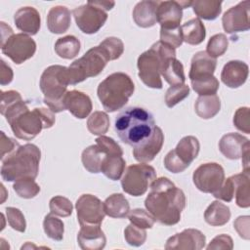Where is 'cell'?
Wrapping results in <instances>:
<instances>
[{
  "label": "cell",
  "instance_id": "13",
  "mask_svg": "<svg viewBox=\"0 0 250 250\" xmlns=\"http://www.w3.org/2000/svg\"><path fill=\"white\" fill-rule=\"evenodd\" d=\"M75 208L80 226L101 225L105 216L104 202L93 194H82L77 199Z\"/></svg>",
  "mask_w": 250,
  "mask_h": 250
},
{
  "label": "cell",
  "instance_id": "2",
  "mask_svg": "<svg viewBox=\"0 0 250 250\" xmlns=\"http://www.w3.org/2000/svg\"><path fill=\"white\" fill-rule=\"evenodd\" d=\"M1 114L10 124L14 135L24 141L34 139L42 129H49L56 122L55 112L50 108L36 107L29 110L23 100L10 105Z\"/></svg>",
  "mask_w": 250,
  "mask_h": 250
},
{
  "label": "cell",
  "instance_id": "6",
  "mask_svg": "<svg viewBox=\"0 0 250 250\" xmlns=\"http://www.w3.org/2000/svg\"><path fill=\"white\" fill-rule=\"evenodd\" d=\"M169 58H176V50L161 41L155 42L139 56L137 62L139 77L145 85L153 89L162 88L161 65Z\"/></svg>",
  "mask_w": 250,
  "mask_h": 250
},
{
  "label": "cell",
  "instance_id": "59",
  "mask_svg": "<svg viewBox=\"0 0 250 250\" xmlns=\"http://www.w3.org/2000/svg\"><path fill=\"white\" fill-rule=\"evenodd\" d=\"M93 5L97 6L98 8H101L102 10L104 11H109L111 10L114 5H115V2L114 1H104V0H95V1H90Z\"/></svg>",
  "mask_w": 250,
  "mask_h": 250
},
{
  "label": "cell",
  "instance_id": "57",
  "mask_svg": "<svg viewBox=\"0 0 250 250\" xmlns=\"http://www.w3.org/2000/svg\"><path fill=\"white\" fill-rule=\"evenodd\" d=\"M14 77V73L12 68L4 62V60H1V70H0V84L2 86L7 85L12 82Z\"/></svg>",
  "mask_w": 250,
  "mask_h": 250
},
{
  "label": "cell",
  "instance_id": "34",
  "mask_svg": "<svg viewBox=\"0 0 250 250\" xmlns=\"http://www.w3.org/2000/svg\"><path fill=\"white\" fill-rule=\"evenodd\" d=\"M105 154L97 145H92L86 147L81 154V160L84 168L90 173H100L102 162Z\"/></svg>",
  "mask_w": 250,
  "mask_h": 250
},
{
  "label": "cell",
  "instance_id": "29",
  "mask_svg": "<svg viewBox=\"0 0 250 250\" xmlns=\"http://www.w3.org/2000/svg\"><path fill=\"white\" fill-rule=\"evenodd\" d=\"M221 100L215 95L199 96L194 104L195 113L202 119H210L219 113Z\"/></svg>",
  "mask_w": 250,
  "mask_h": 250
},
{
  "label": "cell",
  "instance_id": "37",
  "mask_svg": "<svg viewBox=\"0 0 250 250\" xmlns=\"http://www.w3.org/2000/svg\"><path fill=\"white\" fill-rule=\"evenodd\" d=\"M43 229L46 235L56 241H61L63 238L64 225L62 221L50 213L45 216L43 221Z\"/></svg>",
  "mask_w": 250,
  "mask_h": 250
},
{
  "label": "cell",
  "instance_id": "8",
  "mask_svg": "<svg viewBox=\"0 0 250 250\" xmlns=\"http://www.w3.org/2000/svg\"><path fill=\"white\" fill-rule=\"evenodd\" d=\"M107 62H109V58L100 45L89 49L80 59L74 61L67 67L68 85H76L89 77L99 75Z\"/></svg>",
  "mask_w": 250,
  "mask_h": 250
},
{
  "label": "cell",
  "instance_id": "21",
  "mask_svg": "<svg viewBox=\"0 0 250 250\" xmlns=\"http://www.w3.org/2000/svg\"><path fill=\"white\" fill-rule=\"evenodd\" d=\"M63 103L65 109L79 119L86 118L93 108L90 97L78 90L67 91Z\"/></svg>",
  "mask_w": 250,
  "mask_h": 250
},
{
  "label": "cell",
  "instance_id": "11",
  "mask_svg": "<svg viewBox=\"0 0 250 250\" xmlns=\"http://www.w3.org/2000/svg\"><path fill=\"white\" fill-rule=\"evenodd\" d=\"M73 17L78 28L86 34L97 33L105 23L107 14L88 1L73 10Z\"/></svg>",
  "mask_w": 250,
  "mask_h": 250
},
{
  "label": "cell",
  "instance_id": "10",
  "mask_svg": "<svg viewBox=\"0 0 250 250\" xmlns=\"http://www.w3.org/2000/svg\"><path fill=\"white\" fill-rule=\"evenodd\" d=\"M192 181L197 189L204 193H214L225 181L224 168L216 162L203 163L192 175Z\"/></svg>",
  "mask_w": 250,
  "mask_h": 250
},
{
  "label": "cell",
  "instance_id": "33",
  "mask_svg": "<svg viewBox=\"0 0 250 250\" xmlns=\"http://www.w3.org/2000/svg\"><path fill=\"white\" fill-rule=\"evenodd\" d=\"M191 8L198 19L213 21L222 12V1L216 0H195L191 2Z\"/></svg>",
  "mask_w": 250,
  "mask_h": 250
},
{
  "label": "cell",
  "instance_id": "47",
  "mask_svg": "<svg viewBox=\"0 0 250 250\" xmlns=\"http://www.w3.org/2000/svg\"><path fill=\"white\" fill-rule=\"evenodd\" d=\"M96 145L101 148V150L108 156H122L123 150L121 146L112 139L106 136H100L96 139Z\"/></svg>",
  "mask_w": 250,
  "mask_h": 250
},
{
  "label": "cell",
  "instance_id": "36",
  "mask_svg": "<svg viewBox=\"0 0 250 250\" xmlns=\"http://www.w3.org/2000/svg\"><path fill=\"white\" fill-rule=\"evenodd\" d=\"M126 162L122 156L105 155L101 166V172L109 180L117 181L125 170Z\"/></svg>",
  "mask_w": 250,
  "mask_h": 250
},
{
  "label": "cell",
  "instance_id": "53",
  "mask_svg": "<svg viewBox=\"0 0 250 250\" xmlns=\"http://www.w3.org/2000/svg\"><path fill=\"white\" fill-rule=\"evenodd\" d=\"M0 158L1 160H3L7 155L11 154L12 152H14L16 149H18V147L20 146V144L15 141L12 138H9L5 135V133L3 131L0 132Z\"/></svg>",
  "mask_w": 250,
  "mask_h": 250
},
{
  "label": "cell",
  "instance_id": "51",
  "mask_svg": "<svg viewBox=\"0 0 250 250\" xmlns=\"http://www.w3.org/2000/svg\"><path fill=\"white\" fill-rule=\"evenodd\" d=\"M212 194L215 198L219 200L230 202L234 196V182L232 176L225 179L221 188Z\"/></svg>",
  "mask_w": 250,
  "mask_h": 250
},
{
  "label": "cell",
  "instance_id": "43",
  "mask_svg": "<svg viewBox=\"0 0 250 250\" xmlns=\"http://www.w3.org/2000/svg\"><path fill=\"white\" fill-rule=\"evenodd\" d=\"M49 207L52 214L60 217H68L72 214L73 210L71 201L61 195L52 197L49 202Z\"/></svg>",
  "mask_w": 250,
  "mask_h": 250
},
{
  "label": "cell",
  "instance_id": "38",
  "mask_svg": "<svg viewBox=\"0 0 250 250\" xmlns=\"http://www.w3.org/2000/svg\"><path fill=\"white\" fill-rule=\"evenodd\" d=\"M109 128V117L104 111H95L87 120V129L93 135L102 136Z\"/></svg>",
  "mask_w": 250,
  "mask_h": 250
},
{
  "label": "cell",
  "instance_id": "39",
  "mask_svg": "<svg viewBox=\"0 0 250 250\" xmlns=\"http://www.w3.org/2000/svg\"><path fill=\"white\" fill-rule=\"evenodd\" d=\"M13 188L20 197L25 199L33 198L40 192L39 185L31 178H21L15 181Z\"/></svg>",
  "mask_w": 250,
  "mask_h": 250
},
{
  "label": "cell",
  "instance_id": "12",
  "mask_svg": "<svg viewBox=\"0 0 250 250\" xmlns=\"http://www.w3.org/2000/svg\"><path fill=\"white\" fill-rule=\"evenodd\" d=\"M2 53L16 64H21L33 57L36 52L35 41L25 33L13 34L4 44H1Z\"/></svg>",
  "mask_w": 250,
  "mask_h": 250
},
{
  "label": "cell",
  "instance_id": "23",
  "mask_svg": "<svg viewBox=\"0 0 250 250\" xmlns=\"http://www.w3.org/2000/svg\"><path fill=\"white\" fill-rule=\"evenodd\" d=\"M16 26L27 35H35L41 25V18L39 12L33 7L20 8L14 15Z\"/></svg>",
  "mask_w": 250,
  "mask_h": 250
},
{
  "label": "cell",
  "instance_id": "42",
  "mask_svg": "<svg viewBox=\"0 0 250 250\" xmlns=\"http://www.w3.org/2000/svg\"><path fill=\"white\" fill-rule=\"evenodd\" d=\"M191 82V87L195 93L199 96H207V95H215L220 87L218 79L213 75L209 78L198 79Z\"/></svg>",
  "mask_w": 250,
  "mask_h": 250
},
{
  "label": "cell",
  "instance_id": "3",
  "mask_svg": "<svg viewBox=\"0 0 250 250\" xmlns=\"http://www.w3.org/2000/svg\"><path fill=\"white\" fill-rule=\"evenodd\" d=\"M155 126L153 115L139 106L125 108L114 121V130L119 139L132 146L146 140L152 134Z\"/></svg>",
  "mask_w": 250,
  "mask_h": 250
},
{
  "label": "cell",
  "instance_id": "49",
  "mask_svg": "<svg viewBox=\"0 0 250 250\" xmlns=\"http://www.w3.org/2000/svg\"><path fill=\"white\" fill-rule=\"evenodd\" d=\"M162 43L176 49L183 44V35L181 31V26L177 28H160V40Z\"/></svg>",
  "mask_w": 250,
  "mask_h": 250
},
{
  "label": "cell",
  "instance_id": "35",
  "mask_svg": "<svg viewBox=\"0 0 250 250\" xmlns=\"http://www.w3.org/2000/svg\"><path fill=\"white\" fill-rule=\"evenodd\" d=\"M80 41L73 35H66L59 38L55 43V52L62 59L70 60L75 58L80 51Z\"/></svg>",
  "mask_w": 250,
  "mask_h": 250
},
{
  "label": "cell",
  "instance_id": "46",
  "mask_svg": "<svg viewBox=\"0 0 250 250\" xmlns=\"http://www.w3.org/2000/svg\"><path fill=\"white\" fill-rule=\"evenodd\" d=\"M124 237L129 245L139 247L145 243L146 239V231L145 229L130 224L124 229Z\"/></svg>",
  "mask_w": 250,
  "mask_h": 250
},
{
  "label": "cell",
  "instance_id": "50",
  "mask_svg": "<svg viewBox=\"0 0 250 250\" xmlns=\"http://www.w3.org/2000/svg\"><path fill=\"white\" fill-rule=\"evenodd\" d=\"M250 112H249V107L247 106H242L239 107L234 115H233V124L238 129L239 131L250 134Z\"/></svg>",
  "mask_w": 250,
  "mask_h": 250
},
{
  "label": "cell",
  "instance_id": "16",
  "mask_svg": "<svg viewBox=\"0 0 250 250\" xmlns=\"http://www.w3.org/2000/svg\"><path fill=\"white\" fill-rule=\"evenodd\" d=\"M206 237L198 229H187L169 237L165 244L167 250H200L205 247Z\"/></svg>",
  "mask_w": 250,
  "mask_h": 250
},
{
  "label": "cell",
  "instance_id": "52",
  "mask_svg": "<svg viewBox=\"0 0 250 250\" xmlns=\"http://www.w3.org/2000/svg\"><path fill=\"white\" fill-rule=\"evenodd\" d=\"M164 166L165 168L174 173V174H177V173H181V172H184L188 166L186 165L178 156L177 154L175 153V150L172 149L170 150L166 156L164 157Z\"/></svg>",
  "mask_w": 250,
  "mask_h": 250
},
{
  "label": "cell",
  "instance_id": "7",
  "mask_svg": "<svg viewBox=\"0 0 250 250\" xmlns=\"http://www.w3.org/2000/svg\"><path fill=\"white\" fill-rule=\"evenodd\" d=\"M66 70V66L50 65L40 77L39 86L44 94V104L55 113L65 110L63 99L68 86Z\"/></svg>",
  "mask_w": 250,
  "mask_h": 250
},
{
  "label": "cell",
  "instance_id": "1",
  "mask_svg": "<svg viewBox=\"0 0 250 250\" xmlns=\"http://www.w3.org/2000/svg\"><path fill=\"white\" fill-rule=\"evenodd\" d=\"M145 206L155 221L165 226H173L180 222L186 207V195L166 177L156 179L150 186Z\"/></svg>",
  "mask_w": 250,
  "mask_h": 250
},
{
  "label": "cell",
  "instance_id": "22",
  "mask_svg": "<svg viewBox=\"0 0 250 250\" xmlns=\"http://www.w3.org/2000/svg\"><path fill=\"white\" fill-rule=\"evenodd\" d=\"M216 65V59L210 57L205 51L195 53L191 59L190 69L188 73L190 81L209 78L213 76Z\"/></svg>",
  "mask_w": 250,
  "mask_h": 250
},
{
  "label": "cell",
  "instance_id": "20",
  "mask_svg": "<svg viewBox=\"0 0 250 250\" xmlns=\"http://www.w3.org/2000/svg\"><path fill=\"white\" fill-rule=\"evenodd\" d=\"M249 67L244 62L237 60L229 61L223 67L221 80L229 88H238L246 82Z\"/></svg>",
  "mask_w": 250,
  "mask_h": 250
},
{
  "label": "cell",
  "instance_id": "40",
  "mask_svg": "<svg viewBox=\"0 0 250 250\" xmlns=\"http://www.w3.org/2000/svg\"><path fill=\"white\" fill-rule=\"evenodd\" d=\"M228 46H229L228 37L224 33H218L213 35L209 39L206 47V53L210 57L216 59L218 57L223 56L226 53V51L228 50Z\"/></svg>",
  "mask_w": 250,
  "mask_h": 250
},
{
  "label": "cell",
  "instance_id": "19",
  "mask_svg": "<svg viewBox=\"0 0 250 250\" xmlns=\"http://www.w3.org/2000/svg\"><path fill=\"white\" fill-rule=\"evenodd\" d=\"M77 234V242L83 250H101L104 248L106 238L101 225H84Z\"/></svg>",
  "mask_w": 250,
  "mask_h": 250
},
{
  "label": "cell",
  "instance_id": "58",
  "mask_svg": "<svg viewBox=\"0 0 250 250\" xmlns=\"http://www.w3.org/2000/svg\"><path fill=\"white\" fill-rule=\"evenodd\" d=\"M1 44H4L13 34V29L10 25H7L4 21H1Z\"/></svg>",
  "mask_w": 250,
  "mask_h": 250
},
{
  "label": "cell",
  "instance_id": "24",
  "mask_svg": "<svg viewBox=\"0 0 250 250\" xmlns=\"http://www.w3.org/2000/svg\"><path fill=\"white\" fill-rule=\"evenodd\" d=\"M70 11L65 6H55L50 9L47 16V26L50 32L62 34L70 26Z\"/></svg>",
  "mask_w": 250,
  "mask_h": 250
},
{
  "label": "cell",
  "instance_id": "4",
  "mask_svg": "<svg viewBox=\"0 0 250 250\" xmlns=\"http://www.w3.org/2000/svg\"><path fill=\"white\" fill-rule=\"evenodd\" d=\"M41 151L33 144L20 146L2 160L1 176L4 181L14 182L21 178L35 179L39 172Z\"/></svg>",
  "mask_w": 250,
  "mask_h": 250
},
{
  "label": "cell",
  "instance_id": "32",
  "mask_svg": "<svg viewBox=\"0 0 250 250\" xmlns=\"http://www.w3.org/2000/svg\"><path fill=\"white\" fill-rule=\"evenodd\" d=\"M234 182V195L236 205L241 208H248L250 206V185L249 172L243 171L240 174L232 176Z\"/></svg>",
  "mask_w": 250,
  "mask_h": 250
},
{
  "label": "cell",
  "instance_id": "26",
  "mask_svg": "<svg viewBox=\"0 0 250 250\" xmlns=\"http://www.w3.org/2000/svg\"><path fill=\"white\" fill-rule=\"evenodd\" d=\"M161 75L171 86L183 85L186 81L184 65L176 58H169L162 62Z\"/></svg>",
  "mask_w": 250,
  "mask_h": 250
},
{
  "label": "cell",
  "instance_id": "9",
  "mask_svg": "<svg viewBox=\"0 0 250 250\" xmlns=\"http://www.w3.org/2000/svg\"><path fill=\"white\" fill-rule=\"evenodd\" d=\"M156 180L155 169L147 164H133L127 167L122 179V189L132 195L141 196Z\"/></svg>",
  "mask_w": 250,
  "mask_h": 250
},
{
  "label": "cell",
  "instance_id": "56",
  "mask_svg": "<svg viewBox=\"0 0 250 250\" xmlns=\"http://www.w3.org/2000/svg\"><path fill=\"white\" fill-rule=\"evenodd\" d=\"M249 220H250L249 216H239L238 218H236V220L233 223V227H234L235 230L237 231V233L239 234V236L246 240H248L250 238Z\"/></svg>",
  "mask_w": 250,
  "mask_h": 250
},
{
  "label": "cell",
  "instance_id": "27",
  "mask_svg": "<svg viewBox=\"0 0 250 250\" xmlns=\"http://www.w3.org/2000/svg\"><path fill=\"white\" fill-rule=\"evenodd\" d=\"M200 149L199 141L194 136L184 137L174 148L177 156L188 166L197 157Z\"/></svg>",
  "mask_w": 250,
  "mask_h": 250
},
{
  "label": "cell",
  "instance_id": "25",
  "mask_svg": "<svg viewBox=\"0 0 250 250\" xmlns=\"http://www.w3.org/2000/svg\"><path fill=\"white\" fill-rule=\"evenodd\" d=\"M158 1H141L137 3L133 10V20L135 23L143 28L153 26L156 22V10Z\"/></svg>",
  "mask_w": 250,
  "mask_h": 250
},
{
  "label": "cell",
  "instance_id": "54",
  "mask_svg": "<svg viewBox=\"0 0 250 250\" xmlns=\"http://www.w3.org/2000/svg\"><path fill=\"white\" fill-rule=\"evenodd\" d=\"M208 250H213V249H227L230 250L233 248V241L232 238L228 235V234H220L214 237L210 243L206 247Z\"/></svg>",
  "mask_w": 250,
  "mask_h": 250
},
{
  "label": "cell",
  "instance_id": "41",
  "mask_svg": "<svg viewBox=\"0 0 250 250\" xmlns=\"http://www.w3.org/2000/svg\"><path fill=\"white\" fill-rule=\"evenodd\" d=\"M128 219L131 224L141 229H151L155 223L153 216L141 208H136L128 213Z\"/></svg>",
  "mask_w": 250,
  "mask_h": 250
},
{
  "label": "cell",
  "instance_id": "31",
  "mask_svg": "<svg viewBox=\"0 0 250 250\" xmlns=\"http://www.w3.org/2000/svg\"><path fill=\"white\" fill-rule=\"evenodd\" d=\"M104 209L105 215L111 218L122 219L128 215L130 205L122 193H113L105 198L104 202Z\"/></svg>",
  "mask_w": 250,
  "mask_h": 250
},
{
  "label": "cell",
  "instance_id": "5",
  "mask_svg": "<svg viewBox=\"0 0 250 250\" xmlns=\"http://www.w3.org/2000/svg\"><path fill=\"white\" fill-rule=\"evenodd\" d=\"M134 91L135 85L128 74L114 72L99 84L97 94L105 111L114 112L125 106Z\"/></svg>",
  "mask_w": 250,
  "mask_h": 250
},
{
  "label": "cell",
  "instance_id": "17",
  "mask_svg": "<svg viewBox=\"0 0 250 250\" xmlns=\"http://www.w3.org/2000/svg\"><path fill=\"white\" fill-rule=\"evenodd\" d=\"M164 143V134L160 127L155 126L152 134L141 144L133 146V156L141 163H148L159 153Z\"/></svg>",
  "mask_w": 250,
  "mask_h": 250
},
{
  "label": "cell",
  "instance_id": "48",
  "mask_svg": "<svg viewBox=\"0 0 250 250\" xmlns=\"http://www.w3.org/2000/svg\"><path fill=\"white\" fill-rule=\"evenodd\" d=\"M7 221L10 227L20 232H24L26 229V222L22 212L16 207H7L6 208Z\"/></svg>",
  "mask_w": 250,
  "mask_h": 250
},
{
  "label": "cell",
  "instance_id": "55",
  "mask_svg": "<svg viewBox=\"0 0 250 250\" xmlns=\"http://www.w3.org/2000/svg\"><path fill=\"white\" fill-rule=\"evenodd\" d=\"M22 100L21 94L15 90L9 91H1V105L0 112H3L7 107L14 104L15 103Z\"/></svg>",
  "mask_w": 250,
  "mask_h": 250
},
{
  "label": "cell",
  "instance_id": "30",
  "mask_svg": "<svg viewBox=\"0 0 250 250\" xmlns=\"http://www.w3.org/2000/svg\"><path fill=\"white\" fill-rule=\"evenodd\" d=\"M230 219V211L229 206L216 200L213 201L204 212L205 222L212 227H222Z\"/></svg>",
  "mask_w": 250,
  "mask_h": 250
},
{
  "label": "cell",
  "instance_id": "28",
  "mask_svg": "<svg viewBox=\"0 0 250 250\" xmlns=\"http://www.w3.org/2000/svg\"><path fill=\"white\" fill-rule=\"evenodd\" d=\"M183 41L189 45H198L202 43L206 36V30L200 19H191L181 26Z\"/></svg>",
  "mask_w": 250,
  "mask_h": 250
},
{
  "label": "cell",
  "instance_id": "44",
  "mask_svg": "<svg viewBox=\"0 0 250 250\" xmlns=\"http://www.w3.org/2000/svg\"><path fill=\"white\" fill-rule=\"evenodd\" d=\"M189 95V87L186 84L171 86L165 94V104L168 107H173Z\"/></svg>",
  "mask_w": 250,
  "mask_h": 250
},
{
  "label": "cell",
  "instance_id": "45",
  "mask_svg": "<svg viewBox=\"0 0 250 250\" xmlns=\"http://www.w3.org/2000/svg\"><path fill=\"white\" fill-rule=\"evenodd\" d=\"M99 45L104 50L109 61L119 59L124 52V44L122 40L117 37H106Z\"/></svg>",
  "mask_w": 250,
  "mask_h": 250
},
{
  "label": "cell",
  "instance_id": "14",
  "mask_svg": "<svg viewBox=\"0 0 250 250\" xmlns=\"http://www.w3.org/2000/svg\"><path fill=\"white\" fill-rule=\"evenodd\" d=\"M249 17L250 2L248 0L239 2L224 14L222 18L224 30L229 34L247 31L250 28Z\"/></svg>",
  "mask_w": 250,
  "mask_h": 250
},
{
  "label": "cell",
  "instance_id": "18",
  "mask_svg": "<svg viewBox=\"0 0 250 250\" xmlns=\"http://www.w3.org/2000/svg\"><path fill=\"white\" fill-rule=\"evenodd\" d=\"M248 148H250L249 140L238 133H228L219 142V149L222 154L231 160L241 158Z\"/></svg>",
  "mask_w": 250,
  "mask_h": 250
},
{
  "label": "cell",
  "instance_id": "15",
  "mask_svg": "<svg viewBox=\"0 0 250 250\" xmlns=\"http://www.w3.org/2000/svg\"><path fill=\"white\" fill-rule=\"evenodd\" d=\"M192 1H158L156 20L161 28L171 29L180 26L183 9L191 6Z\"/></svg>",
  "mask_w": 250,
  "mask_h": 250
}]
</instances>
